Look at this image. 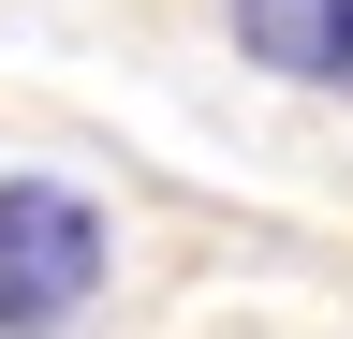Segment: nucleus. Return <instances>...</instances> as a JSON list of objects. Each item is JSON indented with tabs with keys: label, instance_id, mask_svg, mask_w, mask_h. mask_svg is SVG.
Instances as JSON below:
<instances>
[{
	"label": "nucleus",
	"instance_id": "3",
	"mask_svg": "<svg viewBox=\"0 0 353 339\" xmlns=\"http://www.w3.org/2000/svg\"><path fill=\"white\" fill-rule=\"evenodd\" d=\"M324 74H339V89H353V0H339V45H324Z\"/></svg>",
	"mask_w": 353,
	"mask_h": 339
},
{
	"label": "nucleus",
	"instance_id": "1",
	"mask_svg": "<svg viewBox=\"0 0 353 339\" xmlns=\"http://www.w3.org/2000/svg\"><path fill=\"white\" fill-rule=\"evenodd\" d=\"M103 295V206L74 177H0V339H44Z\"/></svg>",
	"mask_w": 353,
	"mask_h": 339
},
{
	"label": "nucleus",
	"instance_id": "2",
	"mask_svg": "<svg viewBox=\"0 0 353 339\" xmlns=\"http://www.w3.org/2000/svg\"><path fill=\"white\" fill-rule=\"evenodd\" d=\"M236 30H250V59H265V74H324L339 0H236Z\"/></svg>",
	"mask_w": 353,
	"mask_h": 339
}]
</instances>
